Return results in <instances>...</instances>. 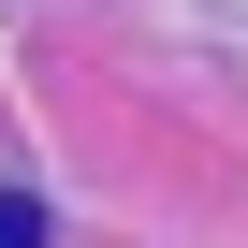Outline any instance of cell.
<instances>
[{"label":"cell","instance_id":"1","mask_svg":"<svg viewBox=\"0 0 248 248\" xmlns=\"http://www.w3.org/2000/svg\"><path fill=\"white\" fill-rule=\"evenodd\" d=\"M0 248H44V204H15V190H0Z\"/></svg>","mask_w":248,"mask_h":248}]
</instances>
